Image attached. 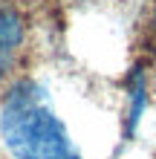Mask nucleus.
<instances>
[{
	"mask_svg": "<svg viewBox=\"0 0 156 159\" xmlns=\"http://www.w3.org/2000/svg\"><path fill=\"white\" fill-rule=\"evenodd\" d=\"M0 133L15 159H81L67 127L49 107L35 81H23L9 93L0 113Z\"/></svg>",
	"mask_w": 156,
	"mask_h": 159,
	"instance_id": "obj_1",
	"label": "nucleus"
},
{
	"mask_svg": "<svg viewBox=\"0 0 156 159\" xmlns=\"http://www.w3.org/2000/svg\"><path fill=\"white\" fill-rule=\"evenodd\" d=\"M23 41H26L23 12L12 0H0V81H3L9 72H12V67L17 64Z\"/></svg>",
	"mask_w": 156,
	"mask_h": 159,
	"instance_id": "obj_2",
	"label": "nucleus"
}]
</instances>
